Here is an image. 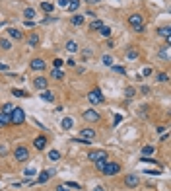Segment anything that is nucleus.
Here are the masks:
<instances>
[{"instance_id": "f257e3e1", "label": "nucleus", "mask_w": 171, "mask_h": 191, "mask_svg": "<svg viewBox=\"0 0 171 191\" xmlns=\"http://www.w3.org/2000/svg\"><path fill=\"white\" fill-rule=\"evenodd\" d=\"M128 24L132 26V29H134L136 33H144V18L140 16V14H132L128 18Z\"/></svg>"}, {"instance_id": "f03ea898", "label": "nucleus", "mask_w": 171, "mask_h": 191, "mask_svg": "<svg viewBox=\"0 0 171 191\" xmlns=\"http://www.w3.org/2000/svg\"><path fill=\"white\" fill-rule=\"evenodd\" d=\"M25 121V111L21 107H14L12 109V113H10V123H14V125H21Z\"/></svg>"}, {"instance_id": "7ed1b4c3", "label": "nucleus", "mask_w": 171, "mask_h": 191, "mask_svg": "<svg viewBox=\"0 0 171 191\" xmlns=\"http://www.w3.org/2000/svg\"><path fill=\"white\" fill-rule=\"evenodd\" d=\"M14 158H16L18 162H27L29 160V150L25 146H18V148L14 150Z\"/></svg>"}, {"instance_id": "20e7f679", "label": "nucleus", "mask_w": 171, "mask_h": 191, "mask_svg": "<svg viewBox=\"0 0 171 191\" xmlns=\"http://www.w3.org/2000/svg\"><path fill=\"white\" fill-rule=\"evenodd\" d=\"M101 172H103V175H115V174L121 172V164H117V162H107L105 168H103Z\"/></svg>"}, {"instance_id": "39448f33", "label": "nucleus", "mask_w": 171, "mask_h": 191, "mask_svg": "<svg viewBox=\"0 0 171 191\" xmlns=\"http://www.w3.org/2000/svg\"><path fill=\"white\" fill-rule=\"evenodd\" d=\"M124 185L126 187H130V189H134L140 185V178L136 174H126V179H124Z\"/></svg>"}, {"instance_id": "423d86ee", "label": "nucleus", "mask_w": 171, "mask_h": 191, "mask_svg": "<svg viewBox=\"0 0 171 191\" xmlns=\"http://www.w3.org/2000/svg\"><path fill=\"white\" fill-rule=\"evenodd\" d=\"M88 100H90L93 105L101 104V101H103V94H101V90H97V88H95V90H92L90 94H88Z\"/></svg>"}, {"instance_id": "0eeeda50", "label": "nucleus", "mask_w": 171, "mask_h": 191, "mask_svg": "<svg viewBox=\"0 0 171 191\" xmlns=\"http://www.w3.org/2000/svg\"><path fill=\"white\" fill-rule=\"evenodd\" d=\"M80 141H88V142H90L92 141V138H95V131L93 129H90V127H86V129H82L80 131Z\"/></svg>"}, {"instance_id": "6e6552de", "label": "nucleus", "mask_w": 171, "mask_h": 191, "mask_svg": "<svg viewBox=\"0 0 171 191\" xmlns=\"http://www.w3.org/2000/svg\"><path fill=\"white\" fill-rule=\"evenodd\" d=\"M88 158H90L92 162H97V160H101V158H109V156H107V152H105V150H92L90 154H88Z\"/></svg>"}, {"instance_id": "1a4fd4ad", "label": "nucleus", "mask_w": 171, "mask_h": 191, "mask_svg": "<svg viewBox=\"0 0 171 191\" xmlns=\"http://www.w3.org/2000/svg\"><path fill=\"white\" fill-rule=\"evenodd\" d=\"M53 175H55V170H43L39 174V178H37V183H47Z\"/></svg>"}, {"instance_id": "9d476101", "label": "nucleus", "mask_w": 171, "mask_h": 191, "mask_svg": "<svg viewBox=\"0 0 171 191\" xmlns=\"http://www.w3.org/2000/svg\"><path fill=\"white\" fill-rule=\"evenodd\" d=\"M84 119L90 123H95V121H99V113L95 109H88V111H84Z\"/></svg>"}, {"instance_id": "9b49d317", "label": "nucleus", "mask_w": 171, "mask_h": 191, "mask_svg": "<svg viewBox=\"0 0 171 191\" xmlns=\"http://www.w3.org/2000/svg\"><path fill=\"white\" fill-rule=\"evenodd\" d=\"M29 67H31V70H45L47 64H45L43 58H33V61L29 63Z\"/></svg>"}, {"instance_id": "f8f14e48", "label": "nucleus", "mask_w": 171, "mask_h": 191, "mask_svg": "<svg viewBox=\"0 0 171 191\" xmlns=\"http://www.w3.org/2000/svg\"><path fill=\"white\" fill-rule=\"evenodd\" d=\"M33 86H35V88H39V90H47L49 80H47V78H43V76H39V78H35V80H33Z\"/></svg>"}, {"instance_id": "ddd939ff", "label": "nucleus", "mask_w": 171, "mask_h": 191, "mask_svg": "<svg viewBox=\"0 0 171 191\" xmlns=\"http://www.w3.org/2000/svg\"><path fill=\"white\" fill-rule=\"evenodd\" d=\"M33 146H35L37 150H43V148H45V146H47V138L43 137V135H41V137H37L35 141H33Z\"/></svg>"}, {"instance_id": "4468645a", "label": "nucleus", "mask_w": 171, "mask_h": 191, "mask_svg": "<svg viewBox=\"0 0 171 191\" xmlns=\"http://www.w3.org/2000/svg\"><path fill=\"white\" fill-rule=\"evenodd\" d=\"M8 35H10L12 39H18V41L24 39V33H21L20 29H16V27H10V29H8Z\"/></svg>"}, {"instance_id": "2eb2a0df", "label": "nucleus", "mask_w": 171, "mask_h": 191, "mask_svg": "<svg viewBox=\"0 0 171 191\" xmlns=\"http://www.w3.org/2000/svg\"><path fill=\"white\" fill-rule=\"evenodd\" d=\"M41 100H43V101H49V104H53V101H55V94L51 92V90H43V92H41Z\"/></svg>"}, {"instance_id": "dca6fc26", "label": "nucleus", "mask_w": 171, "mask_h": 191, "mask_svg": "<svg viewBox=\"0 0 171 191\" xmlns=\"http://www.w3.org/2000/svg\"><path fill=\"white\" fill-rule=\"evenodd\" d=\"M61 127H62L64 131H70V129L74 127V119H72V117H64V119L61 121Z\"/></svg>"}, {"instance_id": "f3484780", "label": "nucleus", "mask_w": 171, "mask_h": 191, "mask_svg": "<svg viewBox=\"0 0 171 191\" xmlns=\"http://www.w3.org/2000/svg\"><path fill=\"white\" fill-rule=\"evenodd\" d=\"M158 57L161 58V61H169V45H167V47H161V49L158 51Z\"/></svg>"}, {"instance_id": "a211bd4d", "label": "nucleus", "mask_w": 171, "mask_h": 191, "mask_svg": "<svg viewBox=\"0 0 171 191\" xmlns=\"http://www.w3.org/2000/svg\"><path fill=\"white\" fill-rule=\"evenodd\" d=\"M51 78H55V80H64V72L61 68H53L51 70Z\"/></svg>"}, {"instance_id": "6ab92c4d", "label": "nucleus", "mask_w": 171, "mask_h": 191, "mask_svg": "<svg viewBox=\"0 0 171 191\" xmlns=\"http://www.w3.org/2000/svg\"><path fill=\"white\" fill-rule=\"evenodd\" d=\"M64 49L68 51V53H76V51H80V47H78V43H76V41H68Z\"/></svg>"}, {"instance_id": "aec40b11", "label": "nucleus", "mask_w": 171, "mask_h": 191, "mask_svg": "<svg viewBox=\"0 0 171 191\" xmlns=\"http://www.w3.org/2000/svg\"><path fill=\"white\" fill-rule=\"evenodd\" d=\"M158 35H161V37H171V29H169V26L158 27Z\"/></svg>"}, {"instance_id": "412c9836", "label": "nucleus", "mask_w": 171, "mask_h": 191, "mask_svg": "<svg viewBox=\"0 0 171 191\" xmlns=\"http://www.w3.org/2000/svg\"><path fill=\"white\" fill-rule=\"evenodd\" d=\"M78 8H80V0H68V6H66V10L76 12Z\"/></svg>"}, {"instance_id": "4be33fe9", "label": "nucleus", "mask_w": 171, "mask_h": 191, "mask_svg": "<svg viewBox=\"0 0 171 191\" xmlns=\"http://www.w3.org/2000/svg\"><path fill=\"white\" fill-rule=\"evenodd\" d=\"M136 57H138V49L136 47H130L128 51H126V58H128V61H134Z\"/></svg>"}, {"instance_id": "5701e85b", "label": "nucleus", "mask_w": 171, "mask_h": 191, "mask_svg": "<svg viewBox=\"0 0 171 191\" xmlns=\"http://www.w3.org/2000/svg\"><path fill=\"white\" fill-rule=\"evenodd\" d=\"M27 43H29V45H31V47L39 45V35H37V33H31V35H29V37H27Z\"/></svg>"}, {"instance_id": "b1692460", "label": "nucleus", "mask_w": 171, "mask_h": 191, "mask_svg": "<svg viewBox=\"0 0 171 191\" xmlns=\"http://www.w3.org/2000/svg\"><path fill=\"white\" fill-rule=\"evenodd\" d=\"M49 160H51V162H58V160H61V152H58V150H51L49 152Z\"/></svg>"}, {"instance_id": "393cba45", "label": "nucleus", "mask_w": 171, "mask_h": 191, "mask_svg": "<svg viewBox=\"0 0 171 191\" xmlns=\"http://www.w3.org/2000/svg\"><path fill=\"white\" fill-rule=\"evenodd\" d=\"M70 21H72V26H82V24H84V18L78 16V14H74V16L70 18Z\"/></svg>"}, {"instance_id": "a878e982", "label": "nucleus", "mask_w": 171, "mask_h": 191, "mask_svg": "<svg viewBox=\"0 0 171 191\" xmlns=\"http://www.w3.org/2000/svg\"><path fill=\"white\" fill-rule=\"evenodd\" d=\"M8 123H10V115H6V113L0 111V127H6Z\"/></svg>"}, {"instance_id": "bb28decb", "label": "nucleus", "mask_w": 171, "mask_h": 191, "mask_svg": "<svg viewBox=\"0 0 171 191\" xmlns=\"http://www.w3.org/2000/svg\"><path fill=\"white\" fill-rule=\"evenodd\" d=\"M107 162H109V158H101V160H97V162H93V164H95V168H97V170L101 172L103 168H105V164H107Z\"/></svg>"}, {"instance_id": "cd10ccee", "label": "nucleus", "mask_w": 171, "mask_h": 191, "mask_svg": "<svg viewBox=\"0 0 171 191\" xmlns=\"http://www.w3.org/2000/svg\"><path fill=\"white\" fill-rule=\"evenodd\" d=\"M90 27L93 29V31H99V29L103 27V21H101V20H93V21H92V26H90Z\"/></svg>"}, {"instance_id": "c85d7f7f", "label": "nucleus", "mask_w": 171, "mask_h": 191, "mask_svg": "<svg viewBox=\"0 0 171 191\" xmlns=\"http://www.w3.org/2000/svg\"><path fill=\"white\" fill-rule=\"evenodd\" d=\"M41 8H43V10H45L47 14H51V12H53V10H55V6H53V4H51V2H41Z\"/></svg>"}, {"instance_id": "c756f323", "label": "nucleus", "mask_w": 171, "mask_h": 191, "mask_svg": "<svg viewBox=\"0 0 171 191\" xmlns=\"http://www.w3.org/2000/svg\"><path fill=\"white\" fill-rule=\"evenodd\" d=\"M101 61H103V64H105V67H111V64H113V57H111V55H103Z\"/></svg>"}, {"instance_id": "7c9ffc66", "label": "nucleus", "mask_w": 171, "mask_h": 191, "mask_svg": "<svg viewBox=\"0 0 171 191\" xmlns=\"http://www.w3.org/2000/svg\"><path fill=\"white\" fill-rule=\"evenodd\" d=\"M24 16H25L27 20L35 18V8H25V10H24Z\"/></svg>"}, {"instance_id": "2f4dec72", "label": "nucleus", "mask_w": 171, "mask_h": 191, "mask_svg": "<svg viewBox=\"0 0 171 191\" xmlns=\"http://www.w3.org/2000/svg\"><path fill=\"white\" fill-rule=\"evenodd\" d=\"M99 33L103 35V37H111V27H107V26H103V27L99 29Z\"/></svg>"}, {"instance_id": "473e14b6", "label": "nucleus", "mask_w": 171, "mask_h": 191, "mask_svg": "<svg viewBox=\"0 0 171 191\" xmlns=\"http://www.w3.org/2000/svg\"><path fill=\"white\" fill-rule=\"evenodd\" d=\"M0 47H2L4 51H8V49H12V43L8 39H0Z\"/></svg>"}, {"instance_id": "72a5a7b5", "label": "nucleus", "mask_w": 171, "mask_h": 191, "mask_svg": "<svg viewBox=\"0 0 171 191\" xmlns=\"http://www.w3.org/2000/svg\"><path fill=\"white\" fill-rule=\"evenodd\" d=\"M111 68H113L115 72H119V74H126V68H124V67H119V64H111Z\"/></svg>"}, {"instance_id": "f704fd0d", "label": "nucleus", "mask_w": 171, "mask_h": 191, "mask_svg": "<svg viewBox=\"0 0 171 191\" xmlns=\"http://www.w3.org/2000/svg\"><path fill=\"white\" fill-rule=\"evenodd\" d=\"M134 92H136L134 88H132V86H128V88H126V90H124V96H126V98L130 100V98H134Z\"/></svg>"}, {"instance_id": "c9c22d12", "label": "nucleus", "mask_w": 171, "mask_h": 191, "mask_svg": "<svg viewBox=\"0 0 171 191\" xmlns=\"http://www.w3.org/2000/svg\"><path fill=\"white\" fill-rule=\"evenodd\" d=\"M142 154H144V156H150V154H154V146H150V144L144 146V148H142Z\"/></svg>"}, {"instance_id": "e433bc0d", "label": "nucleus", "mask_w": 171, "mask_h": 191, "mask_svg": "<svg viewBox=\"0 0 171 191\" xmlns=\"http://www.w3.org/2000/svg\"><path fill=\"white\" fill-rule=\"evenodd\" d=\"M24 174L27 175V178H31V175H35V174H37V170H35L33 166H29V168H25V172H24Z\"/></svg>"}, {"instance_id": "4c0bfd02", "label": "nucleus", "mask_w": 171, "mask_h": 191, "mask_svg": "<svg viewBox=\"0 0 171 191\" xmlns=\"http://www.w3.org/2000/svg\"><path fill=\"white\" fill-rule=\"evenodd\" d=\"M12 109H14V105H12V104H4V107H2V113L10 115V113H12Z\"/></svg>"}, {"instance_id": "58836bf2", "label": "nucleus", "mask_w": 171, "mask_h": 191, "mask_svg": "<svg viewBox=\"0 0 171 191\" xmlns=\"http://www.w3.org/2000/svg\"><path fill=\"white\" fill-rule=\"evenodd\" d=\"M64 185H66V187H72V189H82V187H80V183H76V181H66Z\"/></svg>"}, {"instance_id": "ea45409f", "label": "nucleus", "mask_w": 171, "mask_h": 191, "mask_svg": "<svg viewBox=\"0 0 171 191\" xmlns=\"http://www.w3.org/2000/svg\"><path fill=\"white\" fill-rule=\"evenodd\" d=\"M12 94H14V96H18V98H25V92H24V90H18V88H14Z\"/></svg>"}, {"instance_id": "a19ab883", "label": "nucleus", "mask_w": 171, "mask_h": 191, "mask_svg": "<svg viewBox=\"0 0 171 191\" xmlns=\"http://www.w3.org/2000/svg\"><path fill=\"white\" fill-rule=\"evenodd\" d=\"M158 80H160V82H167L169 76L165 74V72H160V74H158Z\"/></svg>"}, {"instance_id": "79ce46f5", "label": "nucleus", "mask_w": 171, "mask_h": 191, "mask_svg": "<svg viewBox=\"0 0 171 191\" xmlns=\"http://www.w3.org/2000/svg\"><path fill=\"white\" fill-rule=\"evenodd\" d=\"M53 67H55V68H61V67H64V63H62V58H55V63H53Z\"/></svg>"}, {"instance_id": "37998d69", "label": "nucleus", "mask_w": 171, "mask_h": 191, "mask_svg": "<svg viewBox=\"0 0 171 191\" xmlns=\"http://www.w3.org/2000/svg\"><path fill=\"white\" fill-rule=\"evenodd\" d=\"M58 6H61V8H66V6H68V0H58Z\"/></svg>"}, {"instance_id": "c03bdc74", "label": "nucleus", "mask_w": 171, "mask_h": 191, "mask_svg": "<svg viewBox=\"0 0 171 191\" xmlns=\"http://www.w3.org/2000/svg\"><path fill=\"white\" fill-rule=\"evenodd\" d=\"M0 72H8V64H4V63H0Z\"/></svg>"}, {"instance_id": "a18cd8bd", "label": "nucleus", "mask_w": 171, "mask_h": 191, "mask_svg": "<svg viewBox=\"0 0 171 191\" xmlns=\"http://www.w3.org/2000/svg\"><path fill=\"white\" fill-rule=\"evenodd\" d=\"M152 74V68H144L142 70V76H150Z\"/></svg>"}, {"instance_id": "49530a36", "label": "nucleus", "mask_w": 171, "mask_h": 191, "mask_svg": "<svg viewBox=\"0 0 171 191\" xmlns=\"http://www.w3.org/2000/svg\"><path fill=\"white\" fill-rule=\"evenodd\" d=\"M140 160H142V162H152V164H158L154 158H140Z\"/></svg>"}, {"instance_id": "de8ad7c7", "label": "nucleus", "mask_w": 171, "mask_h": 191, "mask_svg": "<svg viewBox=\"0 0 171 191\" xmlns=\"http://www.w3.org/2000/svg\"><path fill=\"white\" fill-rule=\"evenodd\" d=\"M6 152H8V148H6V146H4V144H0V154H2V156H4V154H6Z\"/></svg>"}, {"instance_id": "09e8293b", "label": "nucleus", "mask_w": 171, "mask_h": 191, "mask_svg": "<svg viewBox=\"0 0 171 191\" xmlns=\"http://www.w3.org/2000/svg\"><path fill=\"white\" fill-rule=\"evenodd\" d=\"M25 26H27V27H33L35 21H33V20H25Z\"/></svg>"}, {"instance_id": "8fccbe9b", "label": "nucleus", "mask_w": 171, "mask_h": 191, "mask_svg": "<svg viewBox=\"0 0 171 191\" xmlns=\"http://www.w3.org/2000/svg\"><path fill=\"white\" fill-rule=\"evenodd\" d=\"M121 121H123V117H121V115H115V125H119Z\"/></svg>"}, {"instance_id": "3c124183", "label": "nucleus", "mask_w": 171, "mask_h": 191, "mask_svg": "<svg viewBox=\"0 0 171 191\" xmlns=\"http://www.w3.org/2000/svg\"><path fill=\"white\" fill-rule=\"evenodd\" d=\"M56 191H68V189H66V185H56Z\"/></svg>"}, {"instance_id": "603ef678", "label": "nucleus", "mask_w": 171, "mask_h": 191, "mask_svg": "<svg viewBox=\"0 0 171 191\" xmlns=\"http://www.w3.org/2000/svg\"><path fill=\"white\" fill-rule=\"evenodd\" d=\"M142 94H150V88H148V86H142Z\"/></svg>"}, {"instance_id": "864d4df0", "label": "nucleus", "mask_w": 171, "mask_h": 191, "mask_svg": "<svg viewBox=\"0 0 171 191\" xmlns=\"http://www.w3.org/2000/svg\"><path fill=\"white\" fill-rule=\"evenodd\" d=\"M93 191H105V187H103V185H97V187H95Z\"/></svg>"}]
</instances>
